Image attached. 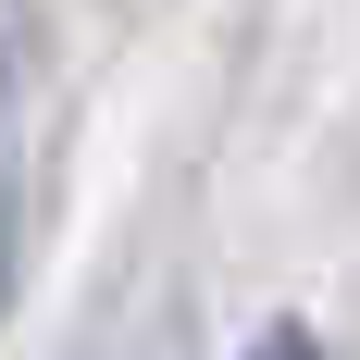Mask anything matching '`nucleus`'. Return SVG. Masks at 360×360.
<instances>
[{
	"mask_svg": "<svg viewBox=\"0 0 360 360\" xmlns=\"http://www.w3.org/2000/svg\"><path fill=\"white\" fill-rule=\"evenodd\" d=\"M249 360H323V348H311V323H261V348Z\"/></svg>",
	"mask_w": 360,
	"mask_h": 360,
	"instance_id": "1",
	"label": "nucleus"
}]
</instances>
